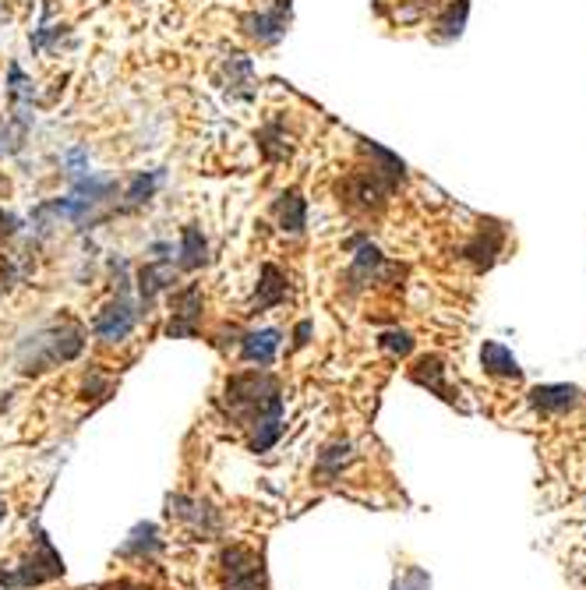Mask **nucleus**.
Masks as SVG:
<instances>
[{
  "label": "nucleus",
  "mask_w": 586,
  "mask_h": 590,
  "mask_svg": "<svg viewBox=\"0 0 586 590\" xmlns=\"http://www.w3.org/2000/svg\"><path fill=\"white\" fill-rule=\"evenodd\" d=\"M85 347V332L78 322L64 318V322H50L43 325L39 332L25 336L21 347H18V368L25 375H39L53 365H64V361H75Z\"/></svg>",
  "instance_id": "obj_1"
},
{
  "label": "nucleus",
  "mask_w": 586,
  "mask_h": 590,
  "mask_svg": "<svg viewBox=\"0 0 586 590\" xmlns=\"http://www.w3.org/2000/svg\"><path fill=\"white\" fill-rule=\"evenodd\" d=\"M226 406L230 414L240 421V417H251V424L262 417V414H273V410H283V396L273 375L265 372H240L226 382Z\"/></svg>",
  "instance_id": "obj_2"
},
{
  "label": "nucleus",
  "mask_w": 586,
  "mask_h": 590,
  "mask_svg": "<svg viewBox=\"0 0 586 590\" xmlns=\"http://www.w3.org/2000/svg\"><path fill=\"white\" fill-rule=\"evenodd\" d=\"M61 573H64V562L53 552L50 537L46 534H36V552L14 573H4L0 570V584H7V587H36V584H46V580H53Z\"/></svg>",
  "instance_id": "obj_3"
},
{
  "label": "nucleus",
  "mask_w": 586,
  "mask_h": 590,
  "mask_svg": "<svg viewBox=\"0 0 586 590\" xmlns=\"http://www.w3.org/2000/svg\"><path fill=\"white\" fill-rule=\"evenodd\" d=\"M134 322H138L134 304H131L127 297H117L113 304H106V307L96 315L93 329H96V336L102 340V343H120V340H127V336H131Z\"/></svg>",
  "instance_id": "obj_4"
},
{
  "label": "nucleus",
  "mask_w": 586,
  "mask_h": 590,
  "mask_svg": "<svg viewBox=\"0 0 586 590\" xmlns=\"http://www.w3.org/2000/svg\"><path fill=\"white\" fill-rule=\"evenodd\" d=\"M392 192H395V181H389L386 174H378L375 167L361 170V174H354L346 181V195L354 198L361 209H382Z\"/></svg>",
  "instance_id": "obj_5"
},
{
  "label": "nucleus",
  "mask_w": 586,
  "mask_h": 590,
  "mask_svg": "<svg viewBox=\"0 0 586 590\" xmlns=\"http://www.w3.org/2000/svg\"><path fill=\"white\" fill-rule=\"evenodd\" d=\"M198 322H201V291L191 283V287H184L181 294H174V311H170V325H167V332H170L174 340L195 336Z\"/></svg>",
  "instance_id": "obj_6"
},
{
  "label": "nucleus",
  "mask_w": 586,
  "mask_h": 590,
  "mask_svg": "<svg viewBox=\"0 0 586 590\" xmlns=\"http://www.w3.org/2000/svg\"><path fill=\"white\" fill-rule=\"evenodd\" d=\"M287 18H290V0H276L273 11L248 14V18H244V29H248V36H255V39H262V43H276V39L287 32Z\"/></svg>",
  "instance_id": "obj_7"
},
{
  "label": "nucleus",
  "mask_w": 586,
  "mask_h": 590,
  "mask_svg": "<svg viewBox=\"0 0 586 590\" xmlns=\"http://www.w3.org/2000/svg\"><path fill=\"white\" fill-rule=\"evenodd\" d=\"M280 340H283V332H280V329H262V332H248V336L240 340V357H244L248 365L269 368V365L276 361Z\"/></svg>",
  "instance_id": "obj_8"
},
{
  "label": "nucleus",
  "mask_w": 586,
  "mask_h": 590,
  "mask_svg": "<svg viewBox=\"0 0 586 590\" xmlns=\"http://www.w3.org/2000/svg\"><path fill=\"white\" fill-rule=\"evenodd\" d=\"M290 294V283H287V276L273 266V262H265L262 266V280H258V291L251 297V311H269V307H276V304H283Z\"/></svg>",
  "instance_id": "obj_9"
},
{
  "label": "nucleus",
  "mask_w": 586,
  "mask_h": 590,
  "mask_svg": "<svg viewBox=\"0 0 586 590\" xmlns=\"http://www.w3.org/2000/svg\"><path fill=\"white\" fill-rule=\"evenodd\" d=\"M583 393L576 386H537L530 393V403L541 410V414H566L573 406H580Z\"/></svg>",
  "instance_id": "obj_10"
},
{
  "label": "nucleus",
  "mask_w": 586,
  "mask_h": 590,
  "mask_svg": "<svg viewBox=\"0 0 586 590\" xmlns=\"http://www.w3.org/2000/svg\"><path fill=\"white\" fill-rule=\"evenodd\" d=\"M481 365H484V372L488 375H498V379H523V368H519V361L512 357V350L509 347H501V343H494L488 340L484 347H481Z\"/></svg>",
  "instance_id": "obj_11"
},
{
  "label": "nucleus",
  "mask_w": 586,
  "mask_h": 590,
  "mask_svg": "<svg viewBox=\"0 0 586 590\" xmlns=\"http://www.w3.org/2000/svg\"><path fill=\"white\" fill-rule=\"evenodd\" d=\"M382 269H386L382 251H378L375 244L361 241V244H357V255H354V269H350V287H357V280H364V283L378 280V273H382Z\"/></svg>",
  "instance_id": "obj_12"
},
{
  "label": "nucleus",
  "mask_w": 586,
  "mask_h": 590,
  "mask_svg": "<svg viewBox=\"0 0 586 590\" xmlns=\"http://www.w3.org/2000/svg\"><path fill=\"white\" fill-rule=\"evenodd\" d=\"M350 460H354V446H350V442H332V446H325V449H321L314 474H318L321 481H336Z\"/></svg>",
  "instance_id": "obj_13"
},
{
  "label": "nucleus",
  "mask_w": 586,
  "mask_h": 590,
  "mask_svg": "<svg viewBox=\"0 0 586 590\" xmlns=\"http://www.w3.org/2000/svg\"><path fill=\"white\" fill-rule=\"evenodd\" d=\"M410 379L417 382V386H427L431 393H438L442 399H456V396L449 393V386H445V368H442V361L438 357H424V361H417L413 365V372H410Z\"/></svg>",
  "instance_id": "obj_14"
},
{
  "label": "nucleus",
  "mask_w": 586,
  "mask_h": 590,
  "mask_svg": "<svg viewBox=\"0 0 586 590\" xmlns=\"http://www.w3.org/2000/svg\"><path fill=\"white\" fill-rule=\"evenodd\" d=\"M276 216H280V226L287 234H300L307 226V201L297 192H283L280 201H276Z\"/></svg>",
  "instance_id": "obj_15"
},
{
  "label": "nucleus",
  "mask_w": 586,
  "mask_h": 590,
  "mask_svg": "<svg viewBox=\"0 0 586 590\" xmlns=\"http://www.w3.org/2000/svg\"><path fill=\"white\" fill-rule=\"evenodd\" d=\"M170 283H174V269L167 262H149L138 273V294H142L145 304H152V297L159 294V291H167Z\"/></svg>",
  "instance_id": "obj_16"
},
{
  "label": "nucleus",
  "mask_w": 586,
  "mask_h": 590,
  "mask_svg": "<svg viewBox=\"0 0 586 590\" xmlns=\"http://www.w3.org/2000/svg\"><path fill=\"white\" fill-rule=\"evenodd\" d=\"M283 435V410H273V414H262L255 421V438H251V453H269Z\"/></svg>",
  "instance_id": "obj_17"
},
{
  "label": "nucleus",
  "mask_w": 586,
  "mask_h": 590,
  "mask_svg": "<svg viewBox=\"0 0 586 590\" xmlns=\"http://www.w3.org/2000/svg\"><path fill=\"white\" fill-rule=\"evenodd\" d=\"M208 251V244H205V237H201V230H198L195 223L191 226H184L181 230V269H198V266H205V255Z\"/></svg>",
  "instance_id": "obj_18"
},
{
  "label": "nucleus",
  "mask_w": 586,
  "mask_h": 590,
  "mask_svg": "<svg viewBox=\"0 0 586 590\" xmlns=\"http://www.w3.org/2000/svg\"><path fill=\"white\" fill-rule=\"evenodd\" d=\"M498 251H501V230L491 223L488 237H484V234H477V241L467 248V258H474L481 269H488L491 262H494V255H498Z\"/></svg>",
  "instance_id": "obj_19"
},
{
  "label": "nucleus",
  "mask_w": 586,
  "mask_h": 590,
  "mask_svg": "<svg viewBox=\"0 0 586 590\" xmlns=\"http://www.w3.org/2000/svg\"><path fill=\"white\" fill-rule=\"evenodd\" d=\"M258 145H262V152H265L269 163H283V160L290 156V138H287V131H283L280 124H269V127L258 135Z\"/></svg>",
  "instance_id": "obj_20"
},
{
  "label": "nucleus",
  "mask_w": 586,
  "mask_h": 590,
  "mask_svg": "<svg viewBox=\"0 0 586 590\" xmlns=\"http://www.w3.org/2000/svg\"><path fill=\"white\" fill-rule=\"evenodd\" d=\"M223 590H265V570H262V559H255L251 566H244V570H237V573H226Z\"/></svg>",
  "instance_id": "obj_21"
},
{
  "label": "nucleus",
  "mask_w": 586,
  "mask_h": 590,
  "mask_svg": "<svg viewBox=\"0 0 586 590\" xmlns=\"http://www.w3.org/2000/svg\"><path fill=\"white\" fill-rule=\"evenodd\" d=\"M156 548H159L156 527H152V523H142V527L131 530V537H127V545H124L120 552H124V555H134V552H156Z\"/></svg>",
  "instance_id": "obj_22"
},
{
  "label": "nucleus",
  "mask_w": 586,
  "mask_h": 590,
  "mask_svg": "<svg viewBox=\"0 0 586 590\" xmlns=\"http://www.w3.org/2000/svg\"><path fill=\"white\" fill-rule=\"evenodd\" d=\"M378 347L392 354V357H406L410 350H413V336L410 332H403V329H392V332H382L378 336Z\"/></svg>",
  "instance_id": "obj_23"
},
{
  "label": "nucleus",
  "mask_w": 586,
  "mask_h": 590,
  "mask_svg": "<svg viewBox=\"0 0 586 590\" xmlns=\"http://www.w3.org/2000/svg\"><path fill=\"white\" fill-rule=\"evenodd\" d=\"M467 11H470V4H467V0H460V4H452V7H449V14L438 21V29H442V36H445V39H452V36H460V32H463Z\"/></svg>",
  "instance_id": "obj_24"
},
{
  "label": "nucleus",
  "mask_w": 586,
  "mask_h": 590,
  "mask_svg": "<svg viewBox=\"0 0 586 590\" xmlns=\"http://www.w3.org/2000/svg\"><path fill=\"white\" fill-rule=\"evenodd\" d=\"M159 181H163V174H149V177H145V174H138V177H134V184L127 188V201H131V205H142V201H149Z\"/></svg>",
  "instance_id": "obj_25"
},
{
  "label": "nucleus",
  "mask_w": 586,
  "mask_h": 590,
  "mask_svg": "<svg viewBox=\"0 0 586 590\" xmlns=\"http://www.w3.org/2000/svg\"><path fill=\"white\" fill-rule=\"evenodd\" d=\"M395 590H427V577L420 570H410L406 573V584H399Z\"/></svg>",
  "instance_id": "obj_26"
},
{
  "label": "nucleus",
  "mask_w": 586,
  "mask_h": 590,
  "mask_svg": "<svg viewBox=\"0 0 586 590\" xmlns=\"http://www.w3.org/2000/svg\"><path fill=\"white\" fill-rule=\"evenodd\" d=\"M14 230H18V219H14V216H7V212H0V241H4V237H11Z\"/></svg>",
  "instance_id": "obj_27"
},
{
  "label": "nucleus",
  "mask_w": 586,
  "mask_h": 590,
  "mask_svg": "<svg viewBox=\"0 0 586 590\" xmlns=\"http://www.w3.org/2000/svg\"><path fill=\"white\" fill-rule=\"evenodd\" d=\"M293 336H297V340H293V343H297V347H304V343H307V336H311V322H300V325H297V332H293Z\"/></svg>",
  "instance_id": "obj_28"
},
{
  "label": "nucleus",
  "mask_w": 586,
  "mask_h": 590,
  "mask_svg": "<svg viewBox=\"0 0 586 590\" xmlns=\"http://www.w3.org/2000/svg\"><path fill=\"white\" fill-rule=\"evenodd\" d=\"M106 590H145V587H138V584H131V580H117V584H110Z\"/></svg>",
  "instance_id": "obj_29"
},
{
  "label": "nucleus",
  "mask_w": 586,
  "mask_h": 590,
  "mask_svg": "<svg viewBox=\"0 0 586 590\" xmlns=\"http://www.w3.org/2000/svg\"><path fill=\"white\" fill-rule=\"evenodd\" d=\"M7 520V505H4V498H0V523Z\"/></svg>",
  "instance_id": "obj_30"
}]
</instances>
